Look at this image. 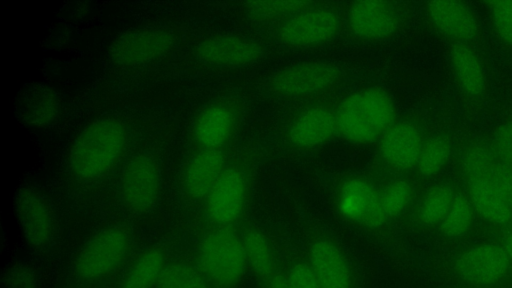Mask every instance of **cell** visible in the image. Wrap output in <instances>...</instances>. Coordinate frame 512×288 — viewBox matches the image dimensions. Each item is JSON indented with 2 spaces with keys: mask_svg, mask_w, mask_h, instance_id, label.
Here are the masks:
<instances>
[{
  "mask_svg": "<svg viewBox=\"0 0 512 288\" xmlns=\"http://www.w3.org/2000/svg\"><path fill=\"white\" fill-rule=\"evenodd\" d=\"M306 5H309V3L300 1L256 2L252 3V10L257 14L267 16L298 11Z\"/></svg>",
  "mask_w": 512,
  "mask_h": 288,
  "instance_id": "cell-34",
  "label": "cell"
},
{
  "mask_svg": "<svg viewBox=\"0 0 512 288\" xmlns=\"http://www.w3.org/2000/svg\"><path fill=\"white\" fill-rule=\"evenodd\" d=\"M265 288H288L286 276L275 273L265 283Z\"/></svg>",
  "mask_w": 512,
  "mask_h": 288,
  "instance_id": "cell-36",
  "label": "cell"
},
{
  "mask_svg": "<svg viewBox=\"0 0 512 288\" xmlns=\"http://www.w3.org/2000/svg\"><path fill=\"white\" fill-rule=\"evenodd\" d=\"M155 288H208L199 271L186 263L164 268Z\"/></svg>",
  "mask_w": 512,
  "mask_h": 288,
  "instance_id": "cell-30",
  "label": "cell"
},
{
  "mask_svg": "<svg viewBox=\"0 0 512 288\" xmlns=\"http://www.w3.org/2000/svg\"><path fill=\"white\" fill-rule=\"evenodd\" d=\"M197 262L212 284L219 288L234 287L247 267L242 237L230 226L211 231L198 245Z\"/></svg>",
  "mask_w": 512,
  "mask_h": 288,
  "instance_id": "cell-3",
  "label": "cell"
},
{
  "mask_svg": "<svg viewBox=\"0 0 512 288\" xmlns=\"http://www.w3.org/2000/svg\"><path fill=\"white\" fill-rule=\"evenodd\" d=\"M454 197V190L448 185L442 184L432 187L419 206V222L428 227L440 224L446 216Z\"/></svg>",
  "mask_w": 512,
  "mask_h": 288,
  "instance_id": "cell-26",
  "label": "cell"
},
{
  "mask_svg": "<svg viewBox=\"0 0 512 288\" xmlns=\"http://www.w3.org/2000/svg\"><path fill=\"white\" fill-rule=\"evenodd\" d=\"M1 288H40L39 278L32 266L17 261L4 270Z\"/></svg>",
  "mask_w": 512,
  "mask_h": 288,
  "instance_id": "cell-32",
  "label": "cell"
},
{
  "mask_svg": "<svg viewBox=\"0 0 512 288\" xmlns=\"http://www.w3.org/2000/svg\"><path fill=\"white\" fill-rule=\"evenodd\" d=\"M17 115L31 127H44L54 122L60 113V99L56 92L45 85L35 84L24 88L16 102Z\"/></svg>",
  "mask_w": 512,
  "mask_h": 288,
  "instance_id": "cell-19",
  "label": "cell"
},
{
  "mask_svg": "<svg viewBox=\"0 0 512 288\" xmlns=\"http://www.w3.org/2000/svg\"><path fill=\"white\" fill-rule=\"evenodd\" d=\"M234 124V112L228 106L211 105L196 118L194 137L203 149H219L231 136Z\"/></svg>",
  "mask_w": 512,
  "mask_h": 288,
  "instance_id": "cell-22",
  "label": "cell"
},
{
  "mask_svg": "<svg viewBox=\"0 0 512 288\" xmlns=\"http://www.w3.org/2000/svg\"><path fill=\"white\" fill-rule=\"evenodd\" d=\"M490 18L499 40L512 50V1L488 2Z\"/></svg>",
  "mask_w": 512,
  "mask_h": 288,
  "instance_id": "cell-31",
  "label": "cell"
},
{
  "mask_svg": "<svg viewBox=\"0 0 512 288\" xmlns=\"http://www.w3.org/2000/svg\"><path fill=\"white\" fill-rule=\"evenodd\" d=\"M348 24L359 38L382 40L395 33L398 16L391 3L384 1H356L348 10Z\"/></svg>",
  "mask_w": 512,
  "mask_h": 288,
  "instance_id": "cell-15",
  "label": "cell"
},
{
  "mask_svg": "<svg viewBox=\"0 0 512 288\" xmlns=\"http://www.w3.org/2000/svg\"><path fill=\"white\" fill-rule=\"evenodd\" d=\"M424 142L412 122L394 123L379 139V154L391 169L405 171L416 166Z\"/></svg>",
  "mask_w": 512,
  "mask_h": 288,
  "instance_id": "cell-14",
  "label": "cell"
},
{
  "mask_svg": "<svg viewBox=\"0 0 512 288\" xmlns=\"http://www.w3.org/2000/svg\"><path fill=\"white\" fill-rule=\"evenodd\" d=\"M336 14L327 9H311L296 13L279 30L282 43L292 47H307L324 43L337 33Z\"/></svg>",
  "mask_w": 512,
  "mask_h": 288,
  "instance_id": "cell-12",
  "label": "cell"
},
{
  "mask_svg": "<svg viewBox=\"0 0 512 288\" xmlns=\"http://www.w3.org/2000/svg\"><path fill=\"white\" fill-rule=\"evenodd\" d=\"M309 265L321 288H352V273L342 249L331 239L318 238L309 248Z\"/></svg>",
  "mask_w": 512,
  "mask_h": 288,
  "instance_id": "cell-17",
  "label": "cell"
},
{
  "mask_svg": "<svg viewBox=\"0 0 512 288\" xmlns=\"http://www.w3.org/2000/svg\"><path fill=\"white\" fill-rule=\"evenodd\" d=\"M473 210L467 196L461 193L455 194L446 216L439 224L441 232L450 238L465 234L472 225Z\"/></svg>",
  "mask_w": 512,
  "mask_h": 288,
  "instance_id": "cell-27",
  "label": "cell"
},
{
  "mask_svg": "<svg viewBox=\"0 0 512 288\" xmlns=\"http://www.w3.org/2000/svg\"><path fill=\"white\" fill-rule=\"evenodd\" d=\"M337 207L344 218L367 228H378L387 221L379 193L361 178H350L341 185Z\"/></svg>",
  "mask_w": 512,
  "mask_h": 288,
  "instance_id": "cell-10",
  "label": "cell"
},
{
  "mask_svg": "<svg viewBox=\"0 0 512 288\" xmlns=\"http://www.w3.org/2000/svg\"><path fill=\"white\" fill-rule=\"evenodd\" d=\"M131 235L122 226H109L95 233L79 250L74 272L84 281H96L111 274L124 260Z\"/></svg>",
  "mask_w": 512,
  "mask_h": 288,
  "instance_id": "cell-4",
  "label": "cell"
},
{
  "mask_svg": "<svg viewBox=\"0 0 512 288\" xmlns=\"http://www.w3.org/2000/svg\"><path fill=\"white\" fill-rule=\"evenodd\" d=\"M338 133L335 112L326 106H314L303 111L288 132L289 142L297 148L320 146Z\"/></svg>",
  "mask_w": 512,
  "mask_h": 288,
  "instance_id": "cell-18",
  "label": "cell"
},
{
  "mask_svg": "<svg viewBox=\"0 0 512 288\" xmlns=\"http://www.w3.org/2000/svg\"><path fill=\"white\" fill-rule=\"evenodd\" d=\"M339 76V69L331 63L305 62L275 73L269 80V87L284 97L310 96L332 87Z\"/></svg>",
  "mask_w": 512,
  "mask_h": 288,
  "instance_id": "cell-8",
  "label": "cell"
},
{
  "mask_svg": "<svg viewBox=\"0 0 512 288\" xmlns=\"http://www.w3.org/2000/svg\"><path fill=\"white\" fill-rule=\"evenodd\" d=\"M246 192L243 173L236 168L225 169L205 197L209 219L220 227L234 223L243 211Z\"/></svg>",
  "mask_w": 512,
  "mask_h": 288,
  "instance_id": "cell-11",
  "label": "cell"
},
{
  "mask_svg": "<svg viewBox=\"0 0 512 288\" xmlns=\"http://www.w3.org/2000/svg\"><path fill=\"white\" fill-rule=\"evenodd\" d=\"M224 155L220 149H203L187 164L183 174V187L192 199L207 196L224 171Z\"/></svg>",
  "mask_w": 512,
  "mask_h": 288,
  "instance_id": "cell-21",
  "label": "cell"
},
{
  "mask_svg": "<svg viewBox=\"0 0 512 288\" xmlns=\"http://www.w3.org/2000/svg\"><path fill=\"white\" fill-rule=\"evenodd\" d=\"M176 42L175 35L162 28H142L123 32L109 46L111 61L123 67L149 64L168 54Z\"/></svg>",
  "mask_w": 512,
  "mask_h": 288,
  "instance_id": "cell-7",
  "label": "cell"
},
{
  "mask_svg": "<svg viewBox=\"0 0 512 288\" xmlns=\"http://www.w3.org/2000/svg\"><path fill=\"white\" fill-rule=\"evenodd\" d=\"M165 253L150 247L138 255L125 272L119 288H153L166 267Z\"/></svg>",
  "mask_w": 512,
  "mask_h": 288,
  "instance_id": "cell-24",
  "label": "cell"
},
{
  "mask_svg": "<svg viewBox=\"0 0 512 288\" xmlns=\"http://www.w3.org/2000/svg\"><path fill=\"white\" fill-rule=\"evenodd\" d=\"M453 73L460 88L470 97L479 98L486 91V76L477 55L463 44L450 50Z\"/></svg>",
  "mask_w": 512,
  "mask_h": 288,
  "instance_id": "cell-23",
  "label": "cell"
},
{
  "mask_svg": "<svg viewBox=\"0 0 512 288\" xmlns=\"http://www.w3.org/2000/svg\"><path fill=\"white\" fill-rule=\"evenodd\" d=\"M467 190L473 209L486 221L504 225L512 219V207L488 177L469 176Z\"/></svg>",
  "mask_w": 512,
  "mask_h": 288,
  "instance_id": "cell-20",
  "label": "cell"
},
{
  "mask_svg": "<svg viewBox=\"0 0 512 288\" xmlns=\"http://www.w3.org/2000/svg\"><path fill=\"white\" fill-rule=\"evenodd\" d=\"M497 143L503 163L512 169V123L499 131Z\"/></svg>",
  "mask_w": 512,
  "mask_h": 288,
  "instance_id": "cell-35",
  "label": "cell"
},
{
  "mask_svg": "<svg viewBox=\"0 0 512 288\" xmlns=\"http://www.w3.org/2000/svg\"><path fill=\"white\" fill-rule=\"evenodd\" d=\"M263 52V47L256 41L235 35L207 37L194 50L199 61L219 67L249 65L259 60Z\"/></svg>",
  "mask_w": 512,
  "mask_h": 288,
  "instance_id": "cell-13",
  "label": "cell"
},
{
  "mask_svg": "<svg viewBox=\"0 0 512 288\" xmlns=\"http://www.w3.org/2000/svg\"><path fill=\"white\" fill-rule=\"evenodd\" d=\"M504 250L506 251L509 259L512 261V231L511 233L506 237L505 243L503 246Z\"/></svg>",
  "mask_w": 512,
  "mask_h": 288,
  "instance_id": "cell-37",
  "label": "cell"
},
{
  "mask_svg": "<svg viewBox=\"0 0 512 288\" xmlns=\"http://www.w3.org/2000/svg\"><path fill=\"white\" fill-rule=\"evenodd\" d=\"M413 189L410 183L397 179L387 184L379 193L382 211L387 220L402 214L411 202Z\"/></svg>",
  "mask_w": 512,
  "mask_h": 288,
  "instance_id": "cell-29",
  "label": "cell"
},
{
  "mask_svg": "<svg viewBox=\"0 0 512 288\" xmlns=\"http://www.w3.org/2000/svg\"><path fill=\"white\" fill-rule=\"evenodd\" d=\"M433 26L456 44L471 42L478 34V21L470 7L460 1L439 0L426 3Z\"/></svg>",
  "mask_w": 512,
  "mask_h": 288,
  "instance_id": "cell-16",
  "label": "cell"
},
{
  "mask_svg": "<svg viewBox=\"0 0 512 288\" xmlns=\"http://www.w3.org/2000/svg\"><path fill=\"white\" fill-rule=\"evenodd\" d=\"M247 266L264 283L276 273L273 249L267 237L250 228L242 236Z\"/></svg>",
  "mask_w": 512,
  "mask_h": 288,
  "instance_id": "cell-25",
  "label": "cell"
},
{
  "mask_svg": "<svg viewBox=\"0 0 512 288\" xmlns=\"http://www.w3.org/2000/svg\"><path fill=\"white\" fill-rule=\"evenodd\" d=\"M162 177L158 161L150 154L139 153L124 165L119 191L123 206L131 213L143 215L157 205Z\"/></svg>",
  "mask_w": 512,
  "mask_h": 288,
  "instance_id": "cell-5",
  "label": "cell"
},
{
  "mask_svg": "<svg viewBox=\"0 0 512 288\" xmlns=\"http://www.w3.org/2000/svg\"><path fill=\"white\" fill-rule=\"evenodd\" d=\"M335 115L337 131L344 139L366 144L380 139L394 124L395 108L384 90L367 88L347 96Z\"/></svg>",
  "mask_w": 512,
  "mask_h": 288,
  "instance_id": "cell-2",
  "label": "cell"
},
{
  "mask_svg": "<svg viewBox=\"0 0 512 288\" xmlns=\"http://www.w3.org/2000/svg\"><path fill=\"white\" fill-rule=\"evenodd\" d=\"M451 147L447 139L436 136L424 142L416 167L419 173L430 177L438 173L449 159Z\"/></svg>",
  "mask_w": 512,
  "mask_h": 288,
  "instance_id": "cell-28",
  "label": "cell"
},
{
  "mask_svg": "<svg viewBox=\"0 0 512 288\" xmlns=\"http://www.w3.org/2000/svg\"><path fill=\"white\" fill-rule=\"evenodd\" d=\"M126 125L104 117L86 126L74 139L67 154V168L80 181L107 175L121 160L128 146Z\"/></svg>",
  "mask_w": 512,
  "mask_h": 288,
  "instance_id": "cell-1",
  "label": "cell"
},
{
  "mask_svg": "<svg viewBox=\"0 0 512 288\" xmlns=\"http://www.w3.org/2000/svg\"><path fill=\"white\" fill-rule=\"evenodd\" d=\"M286 280L288 288H321L309 263L297 262L289 269Z\"/></svg>",
  "mask_w": 512,
  "mask_h": 288,
  "instance_id": "cell-33",
  "label": "cell"
},
{
  "mask_svg": "<svg viewBox=\"0 0 512 288\" xmlns=\"http://www.w3.org/2000/svg\"><path fill=\"white\" fill-rule=\"evenodd\" d=\"M14 210L27 244L35 251L48 250L58 234L56 213L47 197L32 186L20 187Z\"/></svg>",
  "mask_w": 512,
  "mask_h": 288,
  "instance_id": "cell-6",
  "label": "cell"
},
{
  "mask_svg": "<svg viewBox=\"0 0 512 288\" xmlns=\"http://www.w3.org/2000/svg\"><path fill=\"white\" fill-rule=\"evenodd\" d=\"M510 262L503 247L480 244L460 253L455 260L454 269L463 281L476 286H488L505 278Z\"/></svg>",
  "mask_w": 512,
  "mask_h": 288,
  "instance_id": "cell-9",
  "label": "cell"
}]
</instances>
